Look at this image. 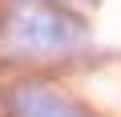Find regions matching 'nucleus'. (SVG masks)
<instances>
[{"label": "nucleus", "mask_w": 121, "mask_h": 117, "mask_svg": "<svg viewBox=\"0 0 121 117\" xmlns=\"http://www.w3.org/2000/svg\"><path fill=\"white\" fill-rule=\"evenodd\" d=\"M52 4H56V0H52Z\"/></svg>", "instance_id": "nucleus-3"}, {"label": "nucleus", "mask_w": 121, "mask_h": 117, "mask_svg": "<svg viewBox=\"0 0 121 117\" xmlns=\"http://www.w3.org/2000/svg\"><path fill=\"white\" fill-rule=\"evenodd\" d=\"M89 40L81 16L52 0H4L0 12V56L8 61H44L73 52Z\"/></svg>", "instance_id": "nucleus-1"}, {"label": "nucleus", "mask_w": 121, "mask_h": 117, "mask_svg": "<svg viewBox=\"0 0 121 117\" xmlns=\"http://www.w3.org/2000/svg\"><path fill=\"white\" fill-rule=\"evenodd\" d=\"M4 105H8V117H97L93 109H85L81 101L56 93L52 85H40V81H20L4 93Z\"/></svg>", "instance_id": "nucleus-2"}]
</instances>
